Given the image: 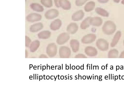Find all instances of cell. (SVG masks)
Returning <instances> with one entry per match:
<instances>
[{
	"mask_svg": "<svg viewBox=\"0 0 124 93\" xmlns=\"http://www.w3.org/2000/svg\"><path fill=\"white\" fill-rule=\"evenodd\" d=\"M109 52V55L113 54L110 56V57H112V58H113V57H114V58H115V57H116V56H117L118 51L116 49H112Z\"/></svg>",
	"mask_w": 124,
	"mask_h": 93,
	"instance_id": "obj_22",
	"label": "cell"
},
{
	"mask_svg": "<svg viewBox=\"0 0 124 93\" xmlns=\"http://www.w3.org/2000/svg\"><path fill=\"white\" fill-rule=\"evenodd\" d=\"M30 8L33 10L38 12H42L44 10L43 7L37 3H32L30 5Z\"/></svg>",
	"mask_w": 124,
	"mask_h": 93,
	"instance_id": "obj_14",
	"label": "cell"
},
{
	"mask_svg": "<svg viewBox=\"0 0 124 93\" xmlns=\"http://www.w3.org/2000/svg\"><path fill=\"white\" fill-rule=\"evenodd\" d=\"M62 25V21L57 19L52 22L50 26L51 29L53 31H56L59 29Z\"/></svg>",
	"mask_w": 124,
	"mask_h": 93,
	"instance_id": "obj_10",
	"label": "cell"
},
{
	"mask_svg": "<svg viewBox=\"0 0 124 93\" xmlns=\"http://www.w3.org/2000/svg\"><path fill=\"white\" fill-rule=\"evenodd\" d=\"M123 44H124V41H123Z\"/></svg>",
	"mask_w": 124,
	"mask_h": 93,
	"instance_id": "obj_29",
	"label": "cell"
},
{
	"mask_svg": "<svg viewBox=\"0 0 124 93\" xmlns=\"http://www.w3.org/2000/svg\"><path fill=\"white\" fill-rule=\"evenodd\" d=\"M91 17H88L86 18L81 23L80 28L83 30L85 29L88 27L90 25V21Z\"/></svg>",
	"mask_w": 124,
	"mask_h": 93,
	"instance_id": "obj_18",
	"label": "cell"
},
{
	"mask_svg": "<svg viewBox=\"0 0 124 93\" xmlns=\"http://www.w3.org/2000/svg\"><path fill=\"white\" fill-rule=\"evenodd\" d=\"M70 45L72 49L74 50H77L78 48L79 43L76 39L71 40L70 42Z\"/></svg>",
	"mask_w": 124,
	"mask_h": 93,
	"instance_id": "obj_21",
	"label": "cell"
},
{
	"mask_svg": "<svg viewBox=\"0 0 124 93\" xmlns=\"http://www.w3.org/2000/svg\"><path fill=\"white\" fill-rule=\"evenodd\" d=\"M78 29V26L76 23H72L67 26V31L69 33L73 34L77 31Z\"/></svg>",
	"mask_w": 124,
	"mask_h": 93,
	"instance_id": "obj_9",
	"label": "cell"
},
{
	"mask_svg": "<svg viewBox=\"0 0 124 93\" xmlns=\"http://www.w3.org/2000/svg\"><path fill=\"white\" fill-rule=\"evenodd\" d=\"M26 18L27 21L33 23L40 20L42 18V16L38 13H32L28 14L26 16Z\"/></svg>",
	"mask_w": 124,
	"mask_h": 93,
	"instance_id": "obj_4",
	"label": "cell"
},
{
	"mask_svg": "<svg viewBox=\"0 0 124 93\" xmlns=\"http://www.w3.org/2000/svg\"><path fill=\"white\" fill-rule=\"evenodd\" d=\"M98 1L99 3L104 4L108 2L109 0H97Z\"/></svg>",
	"mask_w": 124,
	"mask_h": 93,
	"instance_id": "obj_25",
	"label": "cell"
},
{
	"mask_svg": "<svg viewBox=\"0 0 124 93\" xmlns=\"http://www.w3.org/2000/svg\"><path fill=\"white\" fill-rule=\"evenodd\" d=\"M25 39V46L27 47H28L31 43V40L30 38L27 36H26Z\"/></svg>",
	"mask_w": 124,
	"mask_h": 93,
	"instance_id": "obj_24",
	"label": "cell"
},
{
	"mask_svg": "<svg viewBox=\"0 0 124 93\" xmlns=\"http://www.w3.org/2000/svg\"><path fill=\"white\" fill-rule=\"evenodd\" d=\"M95 6V3L93 1H91L88 2L85 5L84 9L85 11L89 12L94 9Z\"/></svg>",
	"mask_w": 124,
	"mask_h": 93,
	"instance_id": "obj_17",
	"label": "cell"
},
{
	"mask_svg": "<svg viewBox=\"0 0 124 93\" xmlns=\"http://www.w3.org/2000/svg\"><path fill=\"white\" fill-rule=\"evenodd\" d=\"M40 2L45 7L49 8L53 6L52 0H40Z\"/></svg>",
	"mask_w": 124,
	"mask_h": 93,
	"instance_id": "obj_20",
	"label": "cell"
},
{
	"mask_svg": "<svg viewBox=\"0 0 124 93\" xmlns=\"http://www.w3.org/2000/svg\"><path fill=\"white\" fill-rule=\"evenodd\" d=\"M120 0H113L114 2L116 3H119Z\"/></svg>",
	"mask_w": 124,
	"mask_h": 93,
	"instance_id": "obj_27",
	"label": "cell"
},
{
	"mask_svg": "<svg viewBox=\"0 0 124 93\" xmlns=\"http://www.w3.org/2000/svg\"><path fill=\"white\" fill-rule=\"evenodd\" d=\"M40 45V42L38 40L33 41L31 44L30 48L31 51L33 52L36 51Z\"/></svg>",
	"mask_w": 124,
	"mask_h": 93,
	"instance_id": "obj_19",
	"label": "cell"
},
{
	"mask_svg": "<svg viewBox=\"0 0 124 93\" xmlns=\"http://www.w3.org/2000/svg\"><path fill=\"white\" fill-rule=\"evenodd\" d=\"M95 12L98 15L102 16L108 17L109 13L105 9L100 7H97L95 9Z\"/></svg>",
	"mask_w": 124,
	"mask_h": 93,
	"instance_id": "obj_16",
	"label": "cell"
},
{
	"mask_svg": "<svg viewBox=\"0 0 124 93\" xmlns=\"http://www.w3.org/2000/svg\"><path fill=\"white\" fill-rule=\"evenodd\" d=\"M84 16V13L82 10H79L73 14L71 16L72 20L78 21L81 20Z\"/></svg>",
	"mask_w": 124,
	"mask_h": 93,
	"instance_id": "obj_7",
	"label": "cell"
},
{
	"mask_svg": "<svg viewBox=\"0 0 124 93\" xmlns=\"http://www.w3.org/2000/svg\"><path fill=\"white\" fill-rule=\"evenodd\" d=\"M116 29V26L115 23L110 20L106 21L102 27L103 33L107 35L113 34L115 32Z\"/></svg>",
	"mask_w": 124,
	"mask_h": 93,
	"instance_id": "obj_1",
	"label": "cell"
},
{
	"mask_svg": "<svg viewBox=\"0 0 124 93\" xmlns=\"http://www.w3.org/2000/svg\"><path fill=\"white\" fill-rule=\"evenodd\" d=\"M102 23V19L99 17H91L90 21V25L96 27L100 26Z\"/></svg>",
	"mask_w": 124,
	"mask_h": 93,
	"instance_id": "obj_8",
	"label": "cell"
},
{
	"mask_svg": "<svg viewBox=\"0 0 124 93\" xmlns=\"http://www.w3.org/2000/svg\"><path fill=\"white\" fill-rule=\"evenodd\" d=\"M59 14L58 10L55 9H51L47 10L45 13L44 16L46 19H52L57 17Z\"/></svg>",
	"mask_w": 124,
	"mask_h": 93,
	"instance_id": "obj_2",
	"label": "cell"
},
{
	"mask_svg": "<svg viewBox=\"0 0 124 93\" xmlns=\"http://www.w3.org/2000/svg\"><path fill=\"white\" fill-rule=\"evenodd\" d=\"M59 4L63 9L65 10H69L71 8V4L68 0H59Z\"/></svg>",
	"mask_w": 124,
	"mask_h": 93,
	"instance_id": "obj_12",
	"label": "cell"
},
{
	"mask_svg": "<svg viewBox=\"0 0 124 93\" xmlns=\"http://www.w3.org/2000/svg\"><path fill=\"white\" fill-rule=\"evenodd\" d=\"M96 38V36L95 34H89L83 37L82 39V41L84 43H91L94 41Z\"/></svg>",
	"mask_w": 124,
	"mask_h": 93,
	"instance_id": "obj_6",
	"label": "cell"
},
{
	"mask_svg": "<svg viewBox=\"0 0 124 93\" xmlns=\"http://www.w3.org/2000/svg\"><path fill=\"white\" fill-rule=\"evenodd\" d=\"M121 3L122 4L124 5V0H122L121 1Z\"/></svg>",
	"mask_w": 124,
	"mask_h": 93,
	"instance_id": "obj_28",
	"label": "cell"
},
{
	"mask_svg": "<svg viewBox=\"0 0 124 93\" xmlns=\"http://www.w3.org/2000/svg\"><path fill=\"white\" fill-rule=\"evenodd\" d=\"M70 38L69 35L68 33H62L58 37L57 42L59 45L63 44L68 41Z\"/></svg>",
	"mask_w": 124,
	"mask_h": 93,
	"instance_id": "obj_5",
	"label": "cell"
},
{
	"mask_svg": "<svg viewBox=\"0 0 124 93\" xmlns=\"http://www.w3.org/2000/svg\"><path fill=\"white\" fill-rule=\"evenodd\" d=\"M51 34L50 31L48 30L41 31L38 34V37L40 39H46L50 37Z\"/></svg>",
	"mask_w": 124,
	"mask_h": 93,
	"instance_id": "obj_15",
	"label": "cell"
},
{
	"mask_svg": "<svg viewBox=\"0 0 124 93\" xmlns=\"http://www.w3.org/2000/svg\"><path fill=\"white\" fill-rule=\"evenodd\" d=\"M89 0H76L75 4L77 6H81Z\"/></svg>",
	"mask_w": 124,
	"mask_h": 93,
	"instance_id": "obj_23",
	"label": "cell"
},
{
	"mask_svg": "<svg viewBox=\"0 0 124 93\" xmlns=\"http://www.w3.org/2000/svg\"><path fill=\"white\" fill-rule=\"evenodd\" d=\"M121 32L118 31L114 35L110 44L111 47L115 46L118 43L121 36Z\"/></svg>",
	"mask_w": 124,
	"mask_h": 93,
	"instance_id": "obj_13",
	"label": "cell"
},
{
	"mask_svg": "<svg viewBox=\"0 0 124 93\" xmlns=\"http://www.w3.org/2000/svg\"><path fill=\"white\" fill-rule=\"evenodd\" d=\"M96 45L99 49L102 51H106L108 48L109 44L108 42L103 39H98L96 41Z\"/></svg>",
	"mask_w": 124,
	"mask_h": 93,
	"instance_id": "obj_3",
	"label": "cell"
},
{
	"mask_svg": "<svg viewBox=\"0 0 124 93\" xmlns=\"http://www.w3.org/2000/svg\"><path fill=\"white\" fill-rule=\"evenodd\" d=\"M55 5L57 8H59L60 6L59 4V0H54Z\"/></svg>",
	"mask_w": 124,
	"mask_h": 93,
	"instance_id": "obj_26",
	"label": "cell"
},
{
	"mask_svg": "<svg viewBox=\"0 0 124 93\" xmlns=\"http://www.w3.org/2000/svg\"><path fill=\"white\" fill-rule=\"evenodd\" d=\"M43 27V24L41 22L37 23L34 24L30 26V31L32 32H35L41 30Z\"/></svg>",
	"mask_w": 124,
	"mask_h": 93,
	"instance_id": "obj_11",
	"label": "cell"
}]
</instances>
